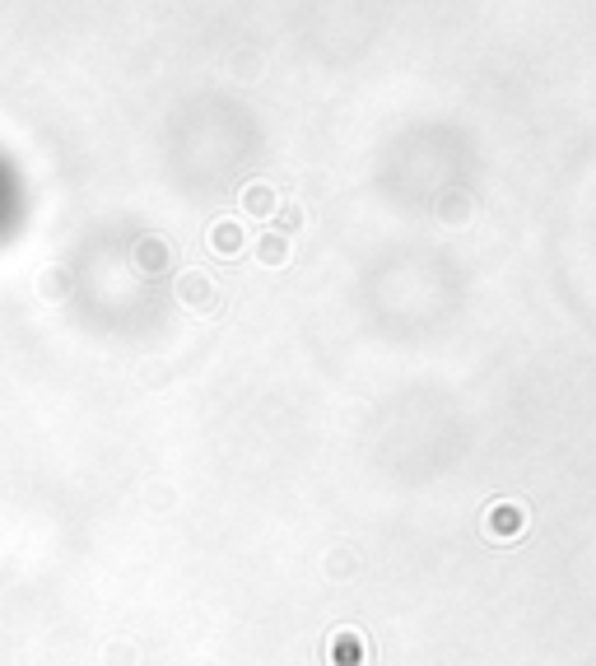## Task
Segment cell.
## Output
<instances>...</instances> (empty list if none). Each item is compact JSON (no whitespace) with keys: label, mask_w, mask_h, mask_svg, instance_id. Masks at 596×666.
<instances>
[{"label":"cell","mask_w":596,"mask_h":666,"mask_svg":"<svg viewBox=\"0 0 596 666\" xmlns=\"http://www.w3.org/2000/svg\"><path fill=\"white\" fill-rule=\"evenodd\" d=\"M168 261H173V252H168V243H163L159 233H149V238L136 243V266L145 275H163L168 271Z\"/></svg>","instance_id":"6"},{"label":"cell","mask_w":596,"mask_h":666,"mask_svg":"<svg viewBox=\"0 0 596 666\" xmlns=\"http://www.w3.org/2000/svg\"><path fill=\"white\" fill-rule=\"evenodd\" d=\"M243 210H247L252 219L280 215V196H275L271 182H247V187H243Z\"/></svg>","instance_id":"5"},{"label":"cell","mask_w":596,"mask_h":666,"mask_svg":"<svg viewBox=\"0 0 596 666\" xmlns=\"http://www.w3.org/2000/svg\"><path fill=\"white\" fill-rule=\"evenodd\" d=\"M527 503L522 499H494L485 508V517H480V531H485V541L494 545H513L527 536Z\"/></svg>","instance_id":"1"},{"label":"cell","mask_w":596,"mask_h":666,"mask_svg":"<svg viewBox=\"0 0 596 666\" xmlns=\"http://www.w3.org/2000/svg\"><path fill=\"white\" fill-rule=\"evenodd\" d=\"M243 224H238V219H215V224H210V252H215V257H238V252H243Z\"/></svg>","instance_id":"4"},{"label":"cell","mask_w":596,"mask_h":666,"mask_svg":"<svg viewBox=\"0 0 596 666\" xmlns=\"http://www.w3.org/2000/svg\"><path fill=\"white\" fill-rule=\"evenodd\" d=\"M108 666H136V648H131L126 639H117L108 648Z\"/></svg>","instance_id":"9"},{"label":"cell","mask_w":596,"mask_h":666,"mask_svg":"<svg viewBox=\"0 0 596 666\" xmlns=\"http://www.w3.org/2000/svg\"><path fill=\"white\" fill-rule=\"evenodd\" d=\"M326 578H354V559L350 555H326Z\"/></svg>","instance_id":"8"},{"label":"cell","mask_w":596,"mask_h":666,"mask_svg":"<svg viewBox=\"0 0 596 666\" xmlns=\"http://www.w3.org/2000/svg\"><path fill=\"white\" fill-rule=\"evenodd\" d=\"M294 229H303V210L298 205H280V233H294Z\"/></svg>","instance_id":"10"},{"label":"cell","mask_w":596,"mask_h":666,"mask_svg":"<svg viewBox=\"0 0 596 666\" xmlns=\"http://www.w3.org/2000/svg\"><path fill=\"white\" fill-rule=\"evenodd\" d=\"M368 662V639L359 629H336L331 634V666H364Z\"/></svg>","instance_id":"3"},{"label":"cell","mask_w":596,"mask_h":666,"mask_svg":"<svg viewBox=\"0 0 596 666\" xmlns=\"http://www.w3.org/2000/svg\"><path fill=\"white\" fill-rule=\"evenodd\" d=\"M177 299L187 303L191 313H215L219 308V294H215V280L205 271H187L177 280Z\"/></svg>","instance_id":"2"},{"label":"cell","mask_w":596,"mask_h":666,"mask_svg":"<svg viewBox=\"0 0 596 666\" xmlns=\"http://www.w3.org/2000/svg\"><path fill=\"white\" fill-rule=\"evenodd\" d=\"M257 257L266 261V266H285L289 261V238L285 233H266V238L257 243Z\"/></svg>","instance_id":"7"}]
</instances>
